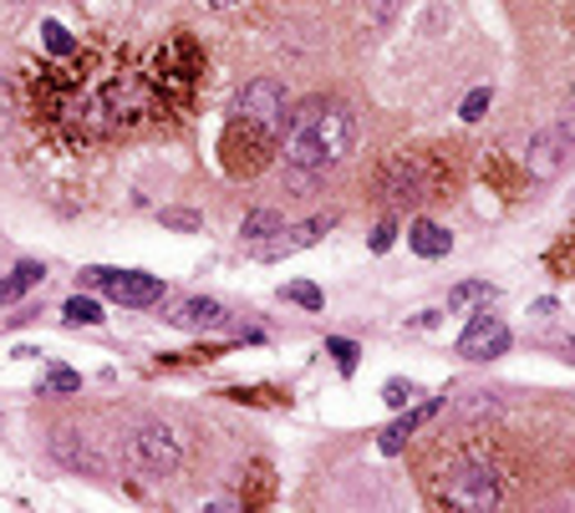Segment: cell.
<instances>
[{
  "label": "cell",
  "instance_id": "28",
  "mask_svg": "<svg viewBox=\"0 0 575 513\" xmlns=\"http://www.w3.org/2000/svg\"><path fill=\"white\" fill-rule=\"evenodd\" d=\"M204 6H215V11H229V6H240V0H204Z\"/></svg>",
  "mask_w": 575,
  "mask_h": 513
},
{
  "label": "cell",
  "instance_id": "27",
  "mask_svg": "<svg viewBox=\"0 0 575 513\" xmlns=\"http://www.w3.org/2000/svg\"><path fill=\"white\" fill-rule=\"evenodd\" d=\"M561 132H565V138H575V92H571V102H565V118H561Z\"/></svg>",
  "mask_w": 575,
  "mask_h": 513
},
{
  "label": "cell",
  "instance_id": "7",
  "mask_svg": "<svg viewBox=\"0 0 575 513\" xmlns=\"http://www.w3.org/2000/svg\"><path fill=\"white\" fill-rule=\"evenodd\" d=\"M505 351H509V326L499 316H489V305H484L479 316L468 320L464 336H458V356H468V361H495Z\"/></svg>",
  "mask_w": 575,
  "mask_h": 513
},
{
  "label": "cell",
  "instance_id": "24",
  "mask_svg": "<svg viewBox=\"0 0 575 513\" xmlns=\"http://www.w3.org/2000/svg\"><path fill=\"white\" fill-rule=\"evenodd\" d=\"M163 225H169V229H199V214H184V209H163Z\"/></svg>",
  "mask_w": 575,
  "mask_h": 513
},
{
  "label": "cell",
  "instance_id": "8",
  "mask_svg": "<svg viewBox=\"0 0 575 513\" xmlns=\"http://www.w3.org/2000/svg\"><path fill=\"white\" fill-rule=\"evenodd\" d=\"M169 326H178V330H229V310L219 301L188 295V301L169 305Z\"/></svg>",
  "mask_w": 575,
  "mask_h": 513
},
{
  "label": "cell",
  "instance_id": "12",
  "mask_svg": "<svg viewBox=\"0 0 575 513\" xmlns=\"http://www.w3.org/2000/svg\"><path fill=\"white\" fill-rule=\"evenodd\" d=\"M438 407H443V402H423V407H417V412H408V417H398V422H392V427H388V433H382V443H377V448L388 452V458H398V452L408 448V437H413L417 427H423V422H428Z\"/></svg>",
  "mask_w": 575,
  "mask_h": 513
},
{
  "label": "cell",
  "instance_id": "3",
  "mask_svg": "<svg viewBox=\"0 0 575 513\" xmlns=\"http://www.w3.org/2000/svg\"><path fill=\"white\" fill-rule=\"evenodd\" d=\"M122 458L143 468V473H174L178 462H184V448H178L174 427H163V422H143L133 433L122 437Z\"/></svg>",
  "mask_w": 575,
  "mask_h": 513
},
{
  "label": "cell",
  "instance_id": "15",
  "mask_svg": "<svg viewBox=\"0 0 575 513\" xmlns=\"http://www.w3.org/2000/svg\"><path fill=\"white\" fill-rule=\"evenodd\" d=\"M281 229H285V219H281V214L254 209L250 219H245V229H240V234L250 239V244H265V239H275V234H281Z\"/></svg>",
  "mask_w": 575,
  "mask_h": 513
},
{
  "label": "cell",
  "instance_id": "6",
  "mask_svg": "<svg viewBox=\"0 0 575 513\" xmlns=\"http://www.w3.org/2000/svg\"><path fill=\"white\" fill-rule=\"evenodd\" d=\"M382 194H388L392 204H423V198L433 194L428 163L417 159V153H402V159H392L388 168H382Z\"/></svg>",
  "mask_w": 575,
  "mask_h": 513
},
{
  "label": "cell",
  "instance_id": "18",
  "mask_svg": "<svg viewBox=\"0 0 575 513\" xmlns=\"http://www.w3.org/2000/svg\"><path fill=\"white\" fill-rule=\"evenodd\" d=\"M281 295H285V301H295L301 310H322V305H326V301H322V290L311 285V280H291V285H285Z\"/></svg>",
  "mask_w": 575,
  "mask_h": 513
},
{
  "label": "cell",
  "instance_id": "22",
  "mask_svg": "<svg viewBox=\"0 0 575 513\" xmlns=\"http://www.w3.org/2000/svg\"><path fill=\"white\" fill-rule=\"evenodd\" d=\"M46 46H52V56H72V36H67V26H56V21H46Z\"/></svg>",
  "mask_w": 575,
  "mask_h": 513
},
{
  "label": "cell",
  "instance_id": "9",
  "mask_svg": "<svg viewBox=\"0 0 575 513\" xmlns=\"http://www.w3.org/2000/svg\"><path fill=\"white\" fill-rule=\"evenodd\" d=\"M565 143H571V138H565L561 128L535 132V138H530V153H524V163H530V178H540V184H545V178H555V173H561V148Z\"/></svg>",
  "mask_w": 575,
  "mask_h": 513
},
{
  "label": "cell",
  "instance_id": "5",
  "mask_svg": "<svg viewBox=\"0 0 575 513\" xmlns=\"http://www.w3.org/2000/svg\"><path fill=\"white\" fill-rule=\"evenodd\" d=\"M235 112L260 132H285V87L275 77H254L250 87L235 97Z\"/></svg>",
  "mask_w": 575,
  "mask_h": 513
},
{
  "label": "cell",
  "instance_id": "14",
  "mask_svg": "<svg viewBox=\"0 0 575 513\" xmlns=\"http://www.w3.org/2000/svg\"><path fill=\"white\" fill-rule=\"evenodd\" d=\"M41 280H46V264H36V260H21L11 270V275L0 280V305H11V301H21L26 290H36Z\"/></svg>",
  "mask_w": 575,
  "mask_h": 513
},
{
  "label": "cell",
  "instance_id": "13",
  "mask_svg": "<svg viewBox=\"0 0 575 513\" xmlns=\"http://www.w3.org/2000/svg\"><path fill=\"white\" fill-rule=\"evenodd\" d=\"M408 244H413L423 260H443V254L454 250V234L443 225H433V219H417V225L408 229Z\"/></svg>",
  "mask_w": 575,
  "mask_h": 513
},
{
  "label": "cell",
  "instance_id": "26",
  "mask_svg": "<svg viewBox=\"0 0 575 513\" xmlns=\"http://www.w3.org/2000/svg\"><path fill=\"white\" fill-rule=\"evenodd\" d=\"M6 122H11V92H6V77H0V132H6Z\"/></svg>",
  "mask_w": 575,
  "mask_h": 513
},
{
  "label": "cell",
  "instance_id": "19",
  "mask_svg": "<svg viewBox=\"0 0 575 513\" xmlns=\"http://www.w3.org/2000/svg\"><path fill=\"white\" fill-rule=\"evenodd\" d=\"M46 392H52V396L82 392V376H77V371H67V367H52V371H46Z\"/></svg>",
  "mask_w": 575,
  "mask_h": 513
},
{
  "label": "cell",
  "instance_id": "2",
  "mask_svg": "<svg viewBox=\"0 0 575 513\" xmlns=\"http://www.w3.org/2000/svg\"><path fill=\"white\" fill-rule=\"evenodd\" d=\"M499 499H505V483H499L495 462H484V458L458 462L454 473H448V483H443V503L448 509H495Z\"/></svg>",
  "mask_w": 575,
  "mask_h": 513
},
{
  "label": "cell",
  "instance_id": "1",
  "mask_svg": "<svg viewBox=\"0 0 575 513\" xmlns=\"http://www.w3.org/2000/svg\"><path fill=\"white\" fill-rule=\"evenodd\" d=\"M357 143V118L336 102H311L291 118V138H285V163L301 173H326L341 163Z\"/></svg>",
  "mask_w": 575,
  "mask_h": 513
},
{
  "label": "cell",
  "instance_id": "10",
  "mask_svg": "<svg viewBox=\"0 0 575 513\" xmlns=\"http://www.w3.org/2000/svg\"><path fill=\"white\" fill-rule=\"evenodd\" d=\"M332 225H336V219L326 214V219H306V225H295V229H281L275 239H265V244H260V254H265V260H281V254L311 250V244H316V239H322Z\"/></svg>",
  "mask_w": 575,
  "mask_h": 513
},
{
  "label": "cell",
  "instance_id": "21",
  "mask_svg": "<svg viewBox=\"0 0 575 513\" xmlns=\"http://www.w3.org/2000/svg\"><path fill=\"white\" fill-rule=\"evenodd\" d=\"M413 396H423V386H413V382H388L382 386V402H388V407H408Z\"/></svg>",
  "mask_w": 575,
  "mask_h": 513
},
{
  "label": "cell",
  "instance_id": "11",
  "mask_svg": "<svg viewBox=\"0 0 575 513\" xmlns=\"http://www.w3.org/2000/svg\"><path fill=\"white\" fill-rule=\"evenodd\" d=\"M52 458L62 462V468H72V473H102V458L93 452V443L82 433H56L52 437Z\"/></svg>",
  "mask_w": 575,
  "mask_h": 513
},
{
  "label": "cell",
  "instance_id": "4",
  "mask_svg": "<svg viewBox=\"0 0 575 513\" xmlns=\"http://www.w3.org/2000/svg\"><path fill=\"white\" fill-rule=\"evenodd\" d=\"M82 285L87 290H108L118 305H159L163 301V280L159 275H143V270H82Z\"/></svg>",
  "mask_w": 575,
  "mask_h": 513
},
{
  "label": "cell",
  "instance_id": "16",
  "mask_svg": "<svg viewBox=\"0 0 575 513\" xmlns=\"http://www.w3.org/2000/svg\"><path fill=\"white\" fill-rule=\"evenodd\" d=\"M474 301H495V285H489V280H468V285L448 290V310H464V305H474Z\"/></svg>",
  "mask_w": 575,
  "mask_h": 513
},
{
  "label": "cell",
  "instance_id": "20",
  "mask_svg": "<svg viewBox=\"0 0 575 513\" xmlns=\"http://www.w3.org/2000/svg\"><path fill=\"white\" fill-rule=\"evenodd\" d=\"M489 102H495V92H489V87H474V92L464 97V122H479L484 112H489Z\"/></svg>",
  "mask_w": 575,
  "mask_h": 513
},
{
  "label": "cell",
  "instance_id": "23",
  "mask_svg": "<svg viewBox=\"0 0 575 513\" xmlns=\"http://www.w3.org/2000/svg\"><path fill=\"white\" fill-rule=\"evenodd\" d=\"M326 351H332L336 361H341V371H351V367H357V346H351V341H341V336H332V341H326Z\"/></svg>",
  "mask_w": 575,
  "mask_h": 513
},
{
  "label": "cell",
  "instance_id": "17",
  "mask_svg": "<svg viewBox=\"0 0 575 513\" xmlns=\"http://www.w3.org/2000/svg\"><path fill=\"white\" fill-rule=\"evenodd\" d=\"M62 316H67L72 326H97V320H102V305H97V301H87V295H72Z\"/></svg>",
  "mask_w": 575,
  "mask_h": 513
},
{
  "label": "cell",
  "instance_id": "25",
  "mask_svg": "<svg viewBox=\"0 0 575 513\" xmlns=\"http://www.w3.org/2000/svg\"><path fill=\"white\" fill-rule=\"evenodd\" d=\"M392 234H398V229H392V225H377L372 250H377V254H388V250H392Z\"/></svg>",
  "mask_w": 575,
  "mask_h": 513
}]
</instances>
